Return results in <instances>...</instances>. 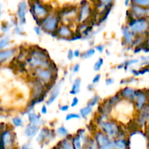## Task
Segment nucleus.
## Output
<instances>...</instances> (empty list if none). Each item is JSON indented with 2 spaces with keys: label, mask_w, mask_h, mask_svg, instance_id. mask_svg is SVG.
<instances>
[{
  "label": "nucleus",
  "mask_w": 149,
  "mask_h": 149,
  "mask_svg": "<svg viewBox=\"0 0 149 149\" xmlns=\"http://www.w3.org/2000/svg\"><path fill=\"white\" fill-rule=\"evenodd\" d=\"M59 17L55 14H48L46 17L39 20V26L47 33L56 31L59 23Z\"/></svg>",
  "instance_id": "obj_2"
},
{
  "label": "nucleus",
  "mask_w": 149,
  "mask_h": 149,
  "mask_svg": "<svg viewBox=\"0 0 149 149\" xmlns=\"http://www.w3.org/2000/svg\"><path fill=\"white\" fill-rule=\"evenodd\" d=\"M80 115L77 114V113H68V114L66 116L65 119L66 121H70L72 120V119H80Z\"/></svg>",
  "instance_id": "obj_33"
},
{
  "label": "nucleus",
  "mask_w": 149,
  "mask_h": 149,
  "mask_svg": "<svg viewBox=\"0 0 149 149\" xmlns=\"http://www.w3.org/2000/svg\"><path fill=\"white\" fill-rule=\"evenodd\" d=\"M20 26H15V33L16 34H18V35H22V33H23V30H22V29L20 28Z\"/></svg>",
  "instance_id": "obj_40"
},
{
  "label": "nucleus",
  "mask_w": 149,
  "mask_h": 149,
  "mask_svg": "<svg viewBox=\"0 0 149 149\" xmlns=\"http://www.w3.org/2000/svg\"><path fill=\"white\" fill-rule=\"evenodd\" d=\"M96 146L100 149H112L114 148L113 142L108 135L104 133L102 130L96 132L94 135Z\"/></svg>",
  "instance_id": "obj_6"
},
{
  "label": "nucleus",
  "mask_w": 149,
  "mask_h": 149,
  "mask_svg": "<svg viewBox=\"0 0 149 149\" xmlns=\"http://www.w3.org/2000/svg\"><path fill=\"white\" fill-rule=\"evenodd\" d=\"M113 142L114 148H118V149H124L129 147L128 141L124 139V138H115V139L112 140Z\"/></svg>",
  "instance_id": "obj_20"
},
{
  "label": "nucleus",
  "mask_w": 149,
  "mask_h": 149,
  "mask_svg": "<svg viewBox=\"0 0 149 149\" xmlns=\"http://www.w3.org/2000/svg\"><path fill=\"white\" fill-rule=\"evenodd\" d=\"M128 26L134 35H140L145 33L148 30L149 27V23L144 17L133 18L132 20H129Z\"/></svg>",
  "instance_id": "obj_4"
},
{
  "label": "nucleus",
  "mask_w": 149,
  "mask_h": 149,
  "mask_svg": "<svg viewBox=\"0 0 149 149\" xmlns=\"http://www.w3.org/2000/svg\"><path fill=\"white\" fill-rule=\"evenodd\" d=\"M80 86H81V79H75L72 83L71 91L70 92V94L73 95H75L78 94V93H80Z\"/></svg>",
  "instance_id": "obj_22"
},
{
  "label": "nucleus",
  "mask_w": 149,
  "mask_h": 149,
  "mask_svg": "<svg viewBox=\"0 0 149 149\" xmlns=\"http://www.w3.org/2000/svg\"><path fill=\"white\" fill-rule=\"evenodd\" d=\"M73 58H74V52L72 49H70L68 51V53H67V58H68L69 61H72Z\"/></svg>",
  "instance_id": "obj_38"
},
{
  "label": "nucleus",
  "mask_w": 149,
  "mask_h": 149,
  "mask_svg": "<svg viewBox=\"0 0 149 149\" xmlns=\"http://www.w3.org/2000/svg\"><path fill=\"white\" fill-rule=\"evenodd\" d=\"M100 100V97L99 95H94L92 98H91V100H89V103H88V105L89 106H91V107H93L94 106H96V104H98Z\"/></svg>",
  "instance_id": "obj_30"
},
{
  "label": "nucleus",
  "mask_w": 149,
  "mask_h": 149,
  "mask_svg": "<svg viewBox=\"0 0 149 149\" xmlns=\"http://www.w3.org/2000/svg\"><path fill=\"white\" fill-rule=\"evenodd\" d=\"M30 12L32 14V17L36 20L37 23L39 25V20L46 17L50 13L49 10L45 5L41 4L39 0H32L30 2Z\"/></svg>",
  "instance_id": "obj_3"
},
{
  "label": "nucleus",
  "mask_w": 149,
  "mask_h": 149,
  "mask_svg": "<svg viewBox=\"0 0 149 149\" xmlns=\"http://www.w3.org/2000/svg\"><path fill=\"white\" fill-rule=\"evenodd\" d=\"M91 14L92 10L90 4L86 0L81 1L77 15V21L80 23H86V21L91 17Z\"/></svg>",
  "instance_id": "obj_7"
},
{
  "label": "nucleus",
  "mask_w": 149,
  "mask_h": 149,
  "mask_svg": "<svg viewBox=\"0 0 149 149\" xmlns=\"http://www.w3.org/2000/svg\"><path fill=\"white\" fill-rule=\"evenodd\" d=\"M39 130V125H33V124H30L26 125L24 130V134L27 138H32L38 133Z\"/></svg>",
  "instance_id": "obj_17"
},
{
  "label": "nucleus",
  "mask_w": 149,
  "mask_h": 149,
  "mask_svg": "<svg viewBox=\"0 0 149 149\" xmlns=\"http://www.w3.org/2000/svg\"><path fill=\"white\" fill-rule=\"evenodd\" d=\"M100 79H101V75H100V74H96V75L94 77H93V80H92V83H93V84H97V83L99 81V80H100Z\"/></svg>",
  "instance_id": "obj_34"
},
{
  "label": "nucleus",
  "mask_w": 149,
  "mask_h": 149,
  "mask_svg": "<svg viewBox=\"0 0 149 149\" xmlns=\"http://www.w3.org/2000/svg\"><path fill=\"white\" fill-rule=\"evenodd\" d=\"M53 137L54 135L53 130H51L47 127H43L40 130L37 138V142L39 143L42 142L47 143L48 141H51V138Z\"/></svg>",
  "instance_id": "obj_13"
},
{
  "label": "nucleus",
  "mask_w": 149,
  "mask_h": 149,
  "mask_svg": "<svg viewBox=\"0 0 149 149\" xmlns=\"http://www.w3.org/2000/svg\"><path fill=\"white\" fill-rule=\"evenodd\" d=\"M72 143L73 148L80 149L83 148V146H82L81 138H80V137L78 135L72 137Z\"/></svg>",
  "instance_id": "obj_25"
},
{
  "label": "nucleus",
  "mask_w": 149,
  "mask_h": 149,
  "mask_svg": "<svg viewBox=\"0 0 149 149\" xmlns=\"http://www.w3.org/2000/svg\"><path fill=\"white\" fill-rule=\"evenodd\" d=\"M26 12H27V4L25 1H21L19 3L17 12V15L19 20V25L21 26L26 23Z\"/></svg>",
  "instance_id": "obj_11"
},
{
  "label": "nucleus",
  "mask_w": 149,
  "mask_h": 149,
  "mask_svg": "<svg viewBox=\"0 0 149 149\" xmlns=\"http://www.w3.org/2000/svg\"><path fill=\"white\" fill-rule=\"evenodd\" d=\"M10 43V38L5 37L4 39L0 40V50H2L3 49L8 46Z\"/></svg>",
  "instance_id": "obj_29"
},
{
  "label": "nucleus",
  "mask_w": 149,
  "mask_h": 149,
  "mask_svg": "<svg viewBox=\"0 0 149 149\" xmlns=\"http://www.w3.org/2000/svg\"><path fill=\"white\" fill-rule=\"evenodd\" d=\"M56 32L58 37H60L61 38V39H69V40H70V39L74 36L71 29H70L67 26H65V25H62V26H58Z\"/></svg>",
  "instance_id": "obj_15"
},
{
  "label": "nucleus",
  "mask_w": 149,
  "mask_h": 149,
  "mask_svg": "<svg viewBox=\"0 0 149 149\" xmlns=\"http://www.w3.org/2000/svg\"><path fill=\"white\" fill-rule=\"evenodd\" d=\"M98 125L101 130L110 138L115 139L124 138V132L115 120H103Z\"/></svg>",
  "instance_id": "obj_1"
},
{
  "label": "nucleus",
  "mask_w": 149,
  "mask_h": 149,
  "mask_svg": "<svg viewBox=\"0 0 149 149\" xmlns=\"http://www.w3.org/2000/svg\"><path fill=\"white\" fill-rule=\"evenodd\" d=\"M123 33V38L124 41L127 45H130L134 42V34L131 31L129 26H123L121 28Z\"/></svg>",
  "instance_id": "obj_16"
},
{
  "label": "nucleus",
  "mask_w": 149,
  "mask_h": 149,
  "mask_svg": "<svg viewBox=\"0 0 149 149\" xmlns=\"http://www.w3.org/2000/svg\"><path fill=\"white\" fill-rule=\"evenodd\" d=\"M69 109H70V106L68 105H63V106L59 107L60 111H68Z\"/></svg>",
  "instance_id": "obj_41"
},
{
  "label": "nucleus",
  "mask_w": 149,
  "mask_h": 149,
  "mask_svg": "<svg viewBox=\"0 0 149 149\" xmlns=\"http://www.w3.org/2000/svg\"><path fill=\"white\" fill-rule=\"evenodd\" d=\"M80 52L79 49H76V50L74 51V57H75V58H79V57L80 56Z\"/></svg>",
  "instance_id": "obj_44"
},
{
  "label": "nucleus",
  "mask_w": 149,
  "mask_h": 149,
  "mask_svg": "<svg viewBox=\"0 0 149 149\" xmlns=\"http://www.w3.org/2000/svg\"><path fill=\"white\" fill-rule=\"evenodd\" d=\"M130 3H131V0H125V1H124V4H125V6H129Z\"/></svg>",
  "instance_id": "obj_45"
},
{
  "label": "nucleus",
  "mask_w": 149,
  "mask_h": 149,
  "mask_svg": "<svg viewBox=\"0 0 149 149\" xmlns=\"http://www.w3.org/2000/svg\"><path fill=\"white\" fill-rule=\"evenodd\" d=\"M1 3H0V17H1Z\"/></svg>",
  "instance_id": "obj_48"
},
{
  "label": "nucleus",
  "mask_w": 149,
  "mask_h": 149,
  "mask_svg": "<svg viewBox=\"0 0 149 149\" xmlns=\"http://www.w3.org/2000/svg\"><path fill=\"white\" fill-rule=\"evenodd\" d=\"M41 113L42 114H47L48 113V109H47V105H43L42 106V109H41Z\"/></svg>",
  "instance_id": "obj_43"
},
{
  "label": "nucleus",
  "mask_w": 149,
  "mask_h": 149,
  "mask_svg": "<svg viewBox=\"0 0 149 149\" xmlns=\"http://www.w3.org/2000/svg\"><path fill=\"white\" fill-rule=\"evenodd\" d=\"M121 98H124L129 101L134 102L135 100L136 95H137V90L129 87H126L119 92Z\"/></svg>",
  "instance_id": "obj_14"
},
{
  "label": "nucleus",
  "mask_w": 149,
  "mask_h": 149,
  "mask_svg": "<svg viewBox=\"0 0 149 149\" xmlns=\"http://www.w3.org/2000/svg\"><path fill=\"white\" fill-rule=\"evenodd\" d=\"M34 31L36 34L38 35V36H40L42 34V29H41V27L39 26L34 27Z\"/></svg>",
  "instance_id": "obj_35"
},
{
  "label": "nucleus",
  "mask_w": 149,
  "mask_h": 149,
  "mask_svg": "<svg viewBox=\"0 0 149 149\" xmlns=\"http://www.w3.org/2000/svg\"><path fill=\"white\" fill-rule=\"evenodd\" d=\"M95 49L96 51H98L99 52H102L105 49V45H96L95 47Z\"/></svg>",
  "instance_id": "obj_37"
},
{
  "label": "nucleus",
  "mask_w": 149,
  "mask_h": 149,
  "mask_svg": "<svg viewBox=\"0 0 149 149\" xmlns=\"http://www.w3.org/2000/svg\"><path fill=\"white\" fill-rule=\"evenodd\" d=\"M93 107H91V106L87 105L85 107L82 108L80 110V117L82 118H86L89 115H90L92 113V111H93Z\"/></svg>",
  "instance_id": "obj_24"
},
{
  "label": "nucleus",
  "mask_w": 149,
  "mask_h": 149,
  "mask_svg": "<svg viewBox=\"0 0 149 149\" xmlns=\"http://www.w3.org/2000/svg\"><path fill=\"white\" fill-rule=\"evenodd\" d=\"M98 3L96 7L98 10H103L105 9L112 7L113 5L114 0H97Z\"/></svg>",
  "instance_id": "obj_21"
},
{
  "label": "nucleus",
  "mask_w": 149,
  "mask_h": 149,
  "mask_svg": "<svg viewBox=\"0 0 149 149\" xmlns=\"http://www.w3.org/2000/svg\"><path fill=\"white\" fill-rule=\"evenodd\" d=\"M64 81V79H63L61 81H60L59 82H58L56 84H55V85L53 87V89L52 90H51L49 97H48V100L46 101L47 106H50V105L52 104V103L55 101L56 99L58 97V96L59 95L60 92H61V87H62Z\"/></svg>",
  "instance_id": "obj_10"
},
{
  "label": "nucleus",
  "mask_w": 149,
  "mask_h": 149,
  "mask_svg": "<svg viewBox=\"0 0 149 149\" xmlns=\"http://www.w3.org/2000/svg\"><path fill=\"white\" fill-rule=\"evenodd\" d=\"M28 119L30 124L37 125H44V121L41 119L40 115H38L37 113H33V112H29L28 113Z\"/></svg>",
  "instance_id": "obj_19"
},
{
  "label": "nucleus",
  "mask_w": 149,
  "mask_h": 149,
  "mask_svg": "<svg viewBox=\"0 0 149 149\" xmlns=\"http://www.w3.org/2000/svg\"><path fill=\"white\" fill-rule=\"evenodd\" d=\"M93 85H94V84H89V85H88V90H92L93 89Z\"/></svg>",
  "instance_id": "obj_46"
},
{
  "label": "nucleus",
  "mask_w": 149,
  "mask_h": 149,
  "mask_svg": "<svg viewBox=\"0 0 149 149\" xmlns=\"http://www.w3.org/2000/svg\"><path fill=\"white\" fill-rule=\"evenodd\" d=\"M56 133L58 134L59 136L63 137V138H65L67 135H69V132L66 127L64 126H61L56 130Z\"/></svg>",
  "instance_id": "obj_28"
},
{
  "label": "nucleus",
  "mask_w": 149,
  "mask_h": 149,
  "mask_svg": "<svg viewBox=\"0 0 149 149\" xmlns=\"http://www.w3.org/2000/svg\"><path fill=\"white\" fill-rule=\"evenodd\" d=\"M16 52V49H9L5 50H0V64L7 62L13 58Z\"/></svg>",
  "instance_id": "obj_18"
},
{
  "label": "nucleus",
  "mask_w": 149,
  "mask_h": 149,
  "mask_svg": "<svg viewBox=\"0 0 149 149\" xmlns=\"http://www.w3.org/2000/svg\"><path fill=\"white\" fill-rule=\"evenodd\" d=\"M129 12L133 18L144 17L145 16L149 15V7H144L131 4Z\"/></svg>",
  "instance_id": "obj_8"
},
{
  "label": "nucleus",
  "mask_w": 149,
  "mask_h": 149,
  "mask_svg": "<svg viewBox=\"0 0 149 149\" xmlns=\"http://www.w3.org/2000/svg\"><path fill=\"white\" fill-rule=\"evenodd\" d=\"M0 140H1L0 144L1 145V148H5L11 147V145L14 143L15 141L14 133L10 130L4 131V132L1 134Z\"/></svg>",
  "instance_id": "obj_9"
},
{
  "label": "nucleus",
  "mask_w": 149,
  "mask_h": 149,
  "mask_svg": "<svg viewBox=\"0 0 149 149\" xmlns=\"http://www.w3.org/2000/svg\"><path fill=\"white\" fill-rule=\"evenodd\" d=\"M113 83H114V81L112 78H108L106 80H105V84H106L107 86L111 85V84H112Z\"/></svg>",
  "instance_id": "obj_42"
},
{
  "label": "nucleus",
  "mask_w": 149,
  "mask_h": 149,
  "mask_svg": "<svg viewBox=\"0 0 149 149\" xmlns=\"http://www.w3.org/2000/svg\"><path fill=\"white\" fill-rule=\"evenodd\" d=\"M22 148H31L30 143H26L24 146H22Z\"/></svg>",
  "instance_id": "obj_47"
},
{
  "label": "nucleus",
  "mask_w": 149,
  "mask_h": 149,
  "mask_svg": "<svg viewBox=\"0 0 149 149\" xmlns=\"http://www.w3.org/2000/svg\"><path fill=\"white\" fill-rule=\"evenodd\" d=\"M134 102L136 109L139 111H141L147 102V95L142 90H137V95Z\"/></svg>",
  "instance_id": "obj_12"
},
{
  "label": "nucleus",
  "mask_w": 149,
  "mask_h": 149,
  "mask_svg": "<svg viewBox=\"0 0 149 149\" xmlns=\"http://www.w3.org/2000/svg\"><path fill=\"white\" fill-rule=\"evenodd\" d=\"M58 148H64V149H72V138L69 139V136L67 135V137L64 138L61 142L58 143Z\"/></svg>",
  "instance_id": "obj_23"
},
{
  "label": "nucleus",
  "mask_w": 149,
  "mask_h": 149,
  "mask_svg": "<svg viewBox=\"0 0 149 149\" xmlns=\"http://www.w3.org/2000/svg\"><path fill=\"white\" fill-rule=\"evenodd\" d=\"M34 70V75L37 79L45 84L52 83L55 77L53 71L48 68H37Z\"/></svg>",
  "instance_id": "obj_5"
},
{
  "label": "nucleus",
  "mask_w": 149,
  "mask_h": 149,
  "mask_svg": "<svg viewBox=\"0 0 149 149\" xmlns=\"http://www.w3.org/2000/svg\"><path fill=\"white\" fill-rule=\"evenodd\" d=\"M103 63H104L103 58H99V59L97 60V61L95 63L94 65H93V70H94L95 71H99V70L101 69V67L102 66Z\"/></svg>",
  "instance_id": "obj_31"
},
{
  "label": "nucleus",
  "mask_w": 149,
  "mask_h": 149,
  "mask_svg": "<svg viewBox=\"0 0 149 149\" xmlns=\"http://www.w3.org/2000/svg\"><path fill=\"white\" fill-rule=\"evenodd\" d=\"M96 52V49L95 48H90L89 49L86 50V52H83V54H80V57L85 59H88V58H90L93 56V55Z\"/></svg>",
  "instance_id": "obj_26"
},
{
  "label": "nucleus",
  "mask_w": 149,
  "mask_h": 149,
  "mask_svg": "<svg viewBox=\"0 0 149 149\" xmlns=\"http://www.w3.org/2000/svg\"><path fill=\"white\" fill-rule=\"evenodd\" d=\"M12 122L14 125L15 127H21L23 125V121H22L21 118H20L19 116H15V117L13 118L12 119Z\"/></svg>",
  "instance_id": "obj_32"
},
{
  "label": "nucleus",
  "mask_w": 149,
  "mask_h": 149,
  "mask_svg": "<svg viewBox=\"0 0 149 149\" xmlns=\"http://www.w3.org/2000/svg\"><path fill=\"white\" fill-rule=\"evenodd\" d=\"M131 4L141 7H149V0H131Z\"/></svg>",
  "instance_id": "obj_27"
},
{
  "label": "nucleus",
  "mask_w": 149,
  "mask_h": 149,
  "mask_svg": "<svg viewBox=\"0 0 149 149\" xmlns=\"http://www.w3.org/2000/svg\"><path fill=\"white\" fill-rule=\"evenodd\" d=\"M80 64H75V65L73 66L72 68V72L73 73H77L79 71H80Z\"/></svg>",
  "instance_id": "obj_39"
},
{
  "label": "nucleus",
  "mask_w": 149,
  "mask_h": 149,
  "mask_svg": "<svg viewBox=\"0 0 149 149\" xmlns=\"http://www.w3.org/2000/svg\"><path fill=\"white\" fill-rule=\"evenodd\" d=\"M78 103H79L78 98H77V97H74L72 98V101L71 103V107L72 108L75 107V106L78 104Z\"/></svg>",
  "instance_id": "obj_36"
}]
</instances>
